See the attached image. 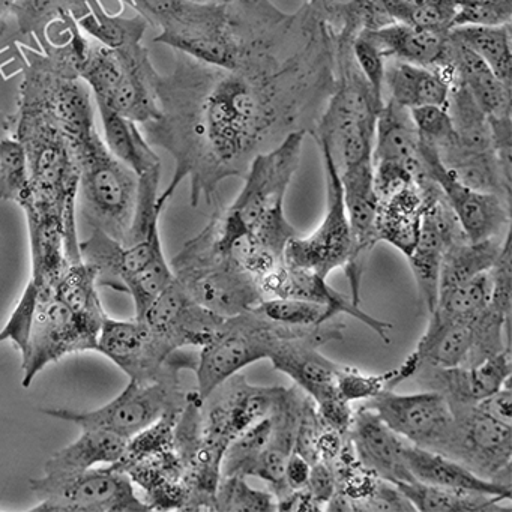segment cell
<instances>
[{"label":"cell","mask_w":512,"mask_h":512,"mask_svg":"<svg viewBox=\"0 0 512 512\" xmlns=\"http://www.w3.org/2000/svg\"><path fill=\"white\" fill-rule=\"evenodd\" d=\"M137 319L145 320L146 325L173 350H181L184 347L202 349L226 317L217 316L196 304L175 278Z\"/></svg>","instance_id":"obj_19"},{"label":"cell","mask_w":512,"mask_h":512,"mask_svg":"<svg viewBox=\"0 0 512 512\" xmlns=\"http://www.w3.org/2000/svg\"><path fill=\"white\" fill-rule=\"evenodd\" d=\"M397 161L412 172L416 182L424 178L421 137L413 124L409 109L386 100L377 115L374 133L373 163Z\"/></svg>","instance_id":"obj_26"},{"label":"cell","mask_w":512,"mask_h":512,"mask_svg":"<svg viewBox=\"0 0 512 512\" xmlns=\"http://www.w3.org/2000/svg\"><path fill=\"white\" fill-rule=\"evenodd\" d=\"M253 311L271 322L290 328H314L332 322L325 307L304 299L266 298Z\"/></svg>","instance_id":"obj_43"},{"label":"cell","mask_w":512,"mask_h":512,"mask_svg":"<svg viewBox=\"0 0 512 512\" xmlns=\"http://www.w3.org/2000/svg\"><path fill=\"white\" fill-rule=\"evenodd\" d=\"M185 401L187 394L182 392L179 373H172L152 382L130 380L115 400L97 410L43 409L41 412L73 422L80 428H101L130 440L167 413L184 409Z\"/></svg>","instance_id":"obj_9"},{"label":"cell","mask_w":512,"mask_h":512,"mask_svg":"<svg viewBox=\"0 0 512 512\" xmlns=\"http://www.w3.org/2000/svg\"><path fill=\"white\" fill-rule=\"evenodd\" d=\"M367 406L412 445L445 454L451 443L455 416L451 404L440 392L428 389L404 395L389 389L371 398Z\"/></svg>","instance_id":"obj_15"},{"label":"cell","mask_w":512,"mask_h":512,"mask_svg":"<svg viewBox=\"0 0 512 512\" xmlns=\"http://www.w3.org/2000/svg\"><path fill=\"white\" fill-rule=\"evenodd\" d=\"M353 58L361 70L362 76L367 80L374 97L380 104H385V56L377 49L376 44L361 32L352 43Z\"/></svg>","instance_id":"obj_46"},{"label":"cell","mask_w":512,"mask_h":512,"mask_svg":"<svg viewBox=\"0 0 512 512\" xmlns=\"http://www.w3.org/2000/svg\"><path fill=\"white\" fill-rule=\"evenodd\" d=\"M214 511L274 512L278 511V502L272 491L256 490L244 476H221L215 490Z\"/></svg>","instance_id":"obj_42"},{"label":"cell","mask_w":512,"mask_h":512,"mask_svg":"<svg viewBox=\"0 0 512 512\" xmlns=\"http://www.w3.org/2000/svg\"><path fill=\"white\" fill-rule=\"evenodd\" d=\"M476 316L454 322H428L427 329L413 352L418 356L421 365L439 368L467 367L478 338Z\"/></svg>","instance_id":"obj_30"},{"label":"cell","mask_w":512,"mask_h":512,"mask_svg":"<svg viewBox=\"0 0 512 512\" xmlns=\"http://www.w3.org/2000/svg\"><path fill=\"white\" fill-rule=\"evenodd\" d=\"M505 236L451 245L443 254L440 265L439 292L461 286L490 271L502 251Z\"/></svg>","instance_id":"obj_35"},{"label":"cell","mask_w":512,"mask_h":512,"mask_svg":"<svg viewBox=\"0 0 512 512\" xmlns=\"http://www.w3.org/2000/svg\"><path fill=\"white\" fill-rule=\"evenodd\" d=\"M377 101L352 53V43L335 41L334 91L311 136L325 145L338 172L373 161Z\"/></svg>","instance_id":"obj_2"},{"label":"cell","mask_w":512,"mask_h":512,"mask_svg":"<svg viewBox=\"0 0 512 512\" xmlns=\"http://www.w3.org/2000/svg\"><path fill=\"white\" fill-rule=\"evenodd\" d=\"M196 304L221 317L253 311L265 299L259 284L230 263L173 272Z\"/></svg>","instance_id":"obj_18"},{"label":"cell","mask_w":512,"mask_h":512,"mask_svg":"<svg viewBox=\"0 0 512 512\" xmlns=\"http://www.w3.org/2000/svg\"><path fill=\"white\" fill-rule=\"evenodd\" d=\"M454 433L446 457L487 481L511 485L512 425L482 413L475 404L452 407Z\"/></svg>","instance_id":"obj_13"},{"label":"cell","mask_w":512,"mask_h":512,"mask_svg":"<svg viewBox=\"0 0 512 512\" xmlns=\"http://www.w3.org/2000/svg\"><path fill=\"white\" fill-rule=\"evenodd\" d=\"M347 439L359 463L385 481H416L407 469L404 449L407 440L391 430L367 404L353 413Z\"/></svg>","instance_id":"obj_23"},{"label":"cell","mask_w":512,"mask_h":512,"mask_svg":"<svg viewBox=\"0 0 512 512\" xmlns=\"http://www.w3.org/2000/svg\"><path fill=\"white\" fill-rule=\"evenodd\" d=\"M511 349L482 361L473 367L439 368L421 365L415 376L430 389L445 395L451 407L472 406L511 382Z\"/></svg>","instance_id":"obj_22"},{"label":"cell","mask_w":512,"mask_h":512,"mask_svg":"<svg viewBox=\"0 0 512 512\" xmlns=\"http://www.w3.org/2000/svg\"><path fill=\"white\" fill-rule=\"evenodd\" d=\"M395 485L418 512L511 511V508L497 506L505 500L502 497L487 496L476 491L437 487L419 481L398 482Z\"/></svg>","instance_id":"obj_34"},{"label":"cell","mask_w":512,"mask_h":512,"mask_svg":"<svg viewBox=\"0 0 512 512\" xmlns=\"http://www.w3.org/2000/svg\"><path fill=\"white\" fill-rule=\"evenodd\" d=\"M404 460L410 475L416 481L437 487L455 488V490L476 491L487 496L511 499V485L497 484L476 475L475 472L458 463L454 458L446 457L440 452L407 443Z\"/></svg>","instance_id":"obj_25"},{"label":"cell","mask_w":512,"mask_h":512,"mask_svg":"<svg viewBox=\"0 0 512 512\" xmlns=\"http://www.w3.org/2000/svg\"><path fill=\"white\" fill-rule=\"evenodd\" d=\"M305 7L328 28L334 41L353 43L362 31L392 23L380 0H305Z\"/></svg>","instance_id":"obj_31"},{"label":"cell","mask_w":512,"mask_h":512,"mask_svg":"<svg viewBox=\"0 0 512 512\" xmlns=\"http://www.w3.org/2000/svg\"><path fill=\"white\" fill-rule=\"evenodd\" d=\"M424 199L418 182L377 202L376 232L380 241L409 257L421 232Z\"/></svg>","instance_id":"obj_29"},{"label":"cell","mask_w":512,"mask_h":512,"mask_svg":"<svg viewBox=\"0 0 512 512\" xmlns=\"http://www.w3.org/2000/svg\"><path fill=\"white\" fill-rule=\"evenodd\" d=\"M97 352L107 356L136 382H152L179 373L182 368L194 370L196 365V361H190V355L173 350L145 320L137 317L116 320L106 316L98 335Z\"/></svg>","instance_id":"obj_12"},{"label":"cell","mask_w":512,"mask_h":512,"mask_svg":"<svg viewBox=\"0 0 512 512\" xmlns=\"http://www.w3.org/2000/svg\"><path fill=\"white\" fill-rule=\"evenodd\" d=\"M77 26L80 31L97 40V43L110 49H121L131 44L142 43L149 25L142 16L133 19L109 16L100 0H89L88 14L77 20Z\"/></svg>","instance_id":"obj_38"},{"label":"cell","mask_w":512,"mask_h":512,"mask_svg":"<svg viewBox=\"0 0 512 512\" xmlns=\"http://www.w3.org/2000/svg\"><path fill=\"white\" fill-rule=\"evenodd\" d=\"M16 0H0V25L7 22L8 17H11Z\"/></svg>","instance_id":"obj_54"},{"label":"cell","mask_w":512,"mask_h":512,"mask_svg":"<svg viewBox=\"0 0 512 512\" xmlns=\"http://www.w3.org/2000/svg\"><path fill=\"white\" fill-rule=\"evenodd\" d=\"M451 40L454 79L460 80L488 121L512 118V86L503 83L472 50Z\"/></svg>","instance_id":"obj_27"},{"label":"cell","mask_w":512,"mask_h":512,"mask_svg":"<svg viewBox=\"0 0 512 512\" xmlns=\"http://www.w3.org/2000/svg\"><path fill=\"white\" fill-rule=\"evenodd\" d=\"M7 38H16V34L10 29V23L5 22L0 25V43H4Z\"/></svg>","instance_id":"obj_55"},{"label":"cell","mask_w":512,"mask_h":512,"mask_svg":"<svg viewBox=\"0 0 512 512\" xmlns=\"http://www.w3.org/2000/svg\"><path fill=\"white\" fill-rule=\"evenodd\" d=\"M490 298L491 274L488 271L461 286L439 292L436 307L428 316V322L446 323L472 319L488 307Z\"/></svg>","instance_id":"obj_39"},{"label":"cell","mask_w":512,"mask_h":512,"mask_svg":"<svg viewBox=\"0 0 512 512\" xmlns=\"http://www.w3.org/2000/svg\"><path fill=\"white\" fill-rule=\"evenodd\" d=\"M491 298L490 305L503 316L511 319L512 313V241L511 230L506 233L502 251L496 263L490 269Z\"/></svg>","instance_id":"obj_49"},{"label":"cell","mask_w":512,"mask_h":512,"mask_svg":"<svg viewBox=\"0 0 512 512\" xmlns=\"http://www.w3.org/2000/svg\"><path fill=\"white\" fill-rule=\"evenodd\" d=\"M106 316L100 298L80 299L55 286L40 287L28 347L22 353L23 388H29L47 365L71 353L97 352Z\"/></svg>","instance_id":"obj_5"},{"label":"cell","mask_w":512,"mask_h":512,"mask_svg":"<svg viewBox=\"0 0 512 512\" xmlns=\"http://www.w3.org/2000/svg\"><path fill=\"white\" fill-rule=\"evenodd\" d=\"M80 254L83 262L97 271L98 289L107 287L124 293L137 275L155 260L166 257L161 245L160 227L133 245H122L101 230L92 229V235L80 241Z\"/></svg>","instance_id":"obj_20"},{"label":"cell","mask_w":512,"mask_h":512,"mask_svg":"<svg viewBox=\"0 0 512 512\" xmlns=\"http://www.w3.org/2000/svg\"><path fill=\"white\" fill-rule=\"evenodd\" d=\"M325 164L326 214L311 235L295 236L284 250V263L293 268L310 269L328 278L335 269L344 268L352 253V235L344 205L343 187L337 166L325 145H317Z\"/></svg>","instance_id":"obj_11"},{"label":"cell","mask_w":512,"mask_h":512,"mask_svg":"<svg viewBox=\"0 0 512 512\" xmlns=\"http://www.w3.org/2000/svg\"><path fill=\"white\" fill-rule=\"evenodd\" d=\"M304 139L305 133H292L271 151L257 155L241 193L227 208L260 244L283 259L286 245L298 236L284 214V197L301 164Z\"/></svg>","instance_id":"obj_4"},{"label":"cell","mask_w":512,"mask_h":512,"mask_svg":"<svg viewBox=\"0 0 512 512\" xmlns=\"http://www.w3.org/2000/svg\"><path fill=\"white\" fill-rule=\"evenodd\" d=\"M305 490L310 493L319 508L323 509V505H328L329 500L337 491L334 467L325 463V461H316V463L311 464L310 481H308Z\"/></svg>","instance_id":"obj_50"},{"label":"cell","mask_w":512,"mask_h":512,"mask_svg":"<svg viewBox=\"0 0 512 512\" xmlns=\"http://www.w3.org/2000/svg\"><path fill=\"white\" fill-rule=\"evenodd\" d=\"M409 112L419 137L430 142L434 148H442L455 139L448 107L422 106L410 109Z\"/></svg>","instance_id":"obj_47"},{"label":"cell","mask_w":512,"mask_h":512,"mask_svg":"<svg viewBox=\"0 0 512 512\" xmlns=\"http://www.w3.org/2000/svg\"><path fill=\"white\" fill-rule=\"evenodd\" d=\"M286 388L253 386L242 374H235L218 386L202 404L200 442L221 460L227 445L259 419L268 416Z\"/></svg>","instance_id":"obj_10"},{"label":"cell","mask_w":512,"mask_h":512,"mask_svg":"<svg viewBox=\"0 0 512 512\" xmlns=\"http://www.w3.org/2000/svg\"><path fill=\"white\" fill-rule=\"evenodd\" d=\"M452 29L461 26L511 25L512 0H455Z\"/></svg>","instance_id":"obj_45"},{"label":"cell","mask_w":512,"mask_h":512,"mask_svg":"<svg viewBox=\"0 0 512 512\" xmlns=\"http://www.w3.org/2000/svg\"><path fill=\"white\" fill-rule=\"evenodd\" d=\"M88 11L89 0H16L11 17L16 22V35H35L43 44L53 23L68 16H73L77 22Z\"/></svg>","instance_id":"obj_37"},{"label":"cell","mask_w":512,"mask_h":512,"mask_svg":"<svg viewBox=\"0 0 512 512\" xmlns=\"http://www.w3.org/2000/svg\"><path fill=\"white\" fill-rule=\"evenodd\" d=\"M329 323L310 334L287 338L269 358L272 367L289 376L296 386L307 392L317 407L343 398L337 386L340 365L317 350L329 341L343 340V323Z\"/></svg>","instance_id":"obj_17"},{"label":"cell","mask_w":512,"mask_h":512,"mask_svg":"<svg viewBox=\"0 0 512 512\" xmlns=\"http://www.w3.org/2000/svg\"><path fill=\"white\" fill-rule=\"evenodd\" d=\"M311 463L293 449L286 467V484L292 491L304 490L310 481Z\"/></svg>","instance_id":"obj_52"},{"label":"cell","mask_w":512,"mask_h":512,"mask_svg":"<svg viewBox=\"0 0 512 512\" xmlns=\"http://www.w3.org/2000/svg\"><path fill=\"white\" fill-rule=\"evenodd\" d=\"M274 425V410H272L268 416L254 422L247 430L236 436L227 445L223 458H221V476L236 475L247 478L250 467L253 466L260 452L266 448L269 440H271Z\"/></svg>","instance_id":"obj_41"},{"label":"cell","mask_w":512,"mask_h":512,"mask_svg":"<svg viewBox=\"0 0 512 512\" xmlns=\"http://www.w3.org/2000/svg\"><path fill=\"white\" fill-rule=\"evenodd\" d=\"M104 125V137L109 151L122 163L127 164L137 176H143L151 170L161 169V160L151 143L146 140L143 131L136 122L106 106L97 104Z\"/></svg>","instance_id":"obj_33"},{"label":"cell","mask_w":512,"mask_h":512,"mask_svg":"<svg viewBox=\"0 0 512 512\" xmlns=\"http://www.w3.org/2000/svg\"><path fill=\"white\" fill-rule=\"evenodd\" d=\"M155 73L149 50L142 43L121 49L89 43L79 67V76L91 88L95 103L140 125L161 115L154 89Z\"/></svg>","instance_id":"obj_6"},{"label":"cell","mask_w":512,"mask_h":512,"mask_svg":"<svg viewBox=\"0 0 512 512\" xmlns=\"http://www.w3.org/2000/svg\"><path fill=\"white\" fill-rule=\"evenodd\" d=\"M419 367L421 362L415 353H410L409 358L400 367L383 374H367L356 368L340 367L337 379L338 392L349 403L356 400H371L382 392L394 388L403 380L415 376Z\"/></svg>","instance_id":"obj_40"},{"label":"cell","mask_w":512,"mask_h":512,"mask_svg":"<svg viewBox=\"0 0 512 512\" xmlns=\"http://www.w3.org/2000/svg\"><path fill=\"white\" fill-rule=\"evenodd\" d=\"M451 85L452 80L439 71L386 59L383 83L385 95H388L386 100L404 109L422 106L448 107Z\"/></svg>","instance_id":"obj_28"},{"label":"cell","mask_w":512,"mask_h":512,"mask_svg":"<svg viewBox=\"0 0 512 512\" xmlns=\"http://www.w3.org/2000/svg\"><path fill=\"white\" fill-rule=\"evenodd\" d=\"M175 55L172 73L154 76L160 118L142 125L151 146L175 160L157 200L163 211L184 179L193 208L212 205L221 182L244 179L257 155L313 133L334 91V38L305 5L236 67Z\"/></svg>","instance_id":"obj_1"},{"label":"cell","mask_w":512,"mask_h":512,"mask_svg":"<svg viewBox=\"0 0 512 512\" xmlns=\"http://www.w3.org/2000/svg\"><path fill=\"white\" fill-rule=\"evenodd\" d=\"M322 326V325H320ZM314 328H290L254 311L226 317L212 340L200 349L194 365L197 394L203 401L248 365L271 358L287 338L310 334Z\"/></svg>","instance_id":"obj_7"},{"label":"cell","mask_w":512,"mask_h":512,"mask_svg":"<svg viewBox=\"0 0 512 512\" xmlns=\"http://www.w3.org/2000/svg\"><path fill=\"white\" fill-rule=\"evenodd\" d=\"M29 187L28 157L16 136L0 140V200L19 205Z\"/></svg>","instance_id":"obj_44"},{"label":"cell","mask_w":512,"mask_h":512,"mask_svg":"<svg viewBox=\"0 0 512 512\" xmlns=\"http://www.w3.org/2000/svg\"><path fill=\"white\" fill-rule=\"evenodd\" d=\"M449 37L472 50L503 83L512 86L511 25L461 26L451 29Z\"/></svg>","instance_id":"obj_36"},{"label":"cell","mask_w":512,"mask_h":512,"mask_svg":"<svg viewBox=\"0 0 512 512\" xmlns=\"http://www.w3.org/2000/svg\"><path fill=\"white\" fill-rule=\"evenodd\" d=\"M17 127V116L8 115L0 110V140L14 136Z\"/></svg>","instance_id":"obj_53"},{"label":"cell","mask_w":512,"mask_h":512,"mask_svg":"<svg viewBox=\"0 0 512 512\" xmlns=\"http://www.w3.org/2000/svg\"><path fill=\"white\" fill-rule=\"evenodd\" d=\"M194 4H215V2H227V0H190Z\"/></svg>","instance_id":"obj_56"},{"label":"cell","mask_w":512,"mask_h":512,"mask_svg":"<svg viewBox=\"0 0 512 512\" xmlns=\"http://www.w3.org/2000/svg\"><path fill=\"white\" fill-rule=\"evenodd\" d=\"M259 287L265 299L293 298L316 302L326 308V313L331 320H334L338 314H347L373 329L380 340L385 341L386 344L391 343L388 334V331L394 328L391 323L383 322L365 313L352 301V298H347L343 293L332 289L325 277L310 269L293 268L283 263L280 268L263 278Z\"/></svg>","instance_id":"obj_21"},{"label":"cell","mask_w":512,"mask_h":512,"mask_svg":"<svg viewBox=\"0 0 512 512\" xmlns=\"http://www.w3.org/2000/svg\"><path fill=\"white\" fill-rule=\"evenodd\" d=\"M37 296V284L29 280L25 292L20 296V301L17 302L16 308L8 319L7 325L0 331V343L11 341L20 353L25 352L29 343V335H31Z\"/></svg>","instance_id":"obj_48"},{"label":"cell","mask_w":512,"mask_h":512,"mask_svg":"<svg viewBox=\"0 0 512 512\" xmlns=\"http://www.w3.org/2000/svg\"><path fill=\"white\" fill-rule=\"evenodd\" d=\"M41 500L32 512H149L127 473L110 464L104 469L47 473L29 481Z\"/></svg>","instance_id":"obj_8"},{"label":"cell","mask_w":512,"mask_h":512,"mask_svg":"<svg viewBox=\"0 0 512 512\" xmlns=\"http://www.w3.org/2000/svg\"><path fill=\"white\" fill-rule=\"evenodd\" d=\"M512 388L511 382L506 383L502 389L491 394L490 397L476 403L475 406L485 415L503 422V424L512 425Z\"/></svg>","instance_id":"obj_51"},{"label":"cell","mask_w":512,"mask_h":512,"mask_svg":"<svg viewBox=\"0 0 512 512\" xmlns=\"http://www.w3.org/2000/svg\"><path fill=\"white\" fill-rule=\"evenodd\" d=\"M418 185L424 199L421 232L415 250L407 260L415 277L419 299L430 316L439 298V275L443 254L451 245L469 239L464 235L457 217L436 182L425 176Z\"/></svg>","instance_id":"obj_14"},{"label":"cell","mask_w":512,"mask_h":512,"mask_svg":"<svg viewBox=\"0 0 512 512\" xmlns=\"http://www.w3.org/2000/svg\"><path fill=\"white\" fill-rule=\"evenodd\" d=\"M362 32L376 44L385 59L430 68L454 80L449 32L428 31L397 22Z\"/></svg>","instance_id":"obj_24"},{"label":"cell","mask_w":512,"mask_h":512,"mask_svg":"<svg viewBox=\"0 0 512 512\" xmlns=\"http://www.w3.org/2000/svg\"><path fill=\"white\" fill-rule=\"evenodd\" d=\"M130 440L101 428H82L79 439L59 449L47 460L44 472L67 473L115 464L127 451Z\"/></svg>","instance_id":"obj_32"},{"label":"cell","mask_w":512,"mask_h":512,"mask_svg":"<svg viewBox=\"0 0 512 512\" xmlns=\"http://www.w3.org/2000/svg\"><path fill=\"white\" fill-rule=\"evenodd\" d=\"M79 164L80 209L92 229L122 245L130 241L139 200V176L115 157L97 128L70 139Z\"/></svg>","instance_id":"obj_3"},{"label":"cell","mask_w":512,"mask_h":512,"mask_svg":"<svg viewBox=\"0 0 512 512\" xmlns=\"http://www.w3.org/2000/svg\"><path fill=\"white\" fill-rule=\"evenodd\" d=\"M421 157L425 176L436 182L469 241L503 238L511 230V203L463 184L443 166L436 148L424 139Z\"/></svg>","instance_id":"obj_16"}]
</instances>
